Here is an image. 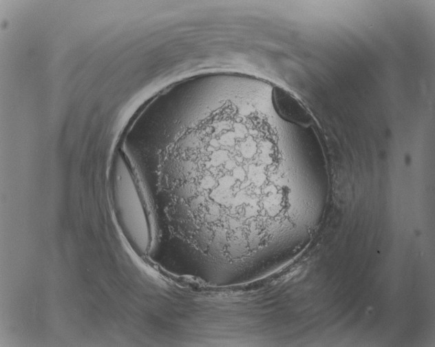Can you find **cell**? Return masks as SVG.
<instances>
[{
    "label": "cell",
    "instance_id": "2",
    "mask_svg": "<svg viewBox=\"0 0 435 347\" xmlns=\"http://www.w3.org/2000/svg\"><path fill=\"white\" fill-rule=\"evenodd\" d=\"M271 98L275 111L283 120L304 127L312 124L313 118L310 112L289 92L275 86L272 90Z\"/></svg>",
    "mask_w": 435,
    "mask_h": 347
},
{
    "label": "cell",
    "instance_id": "1",
    "mask_svg": "<svg viewBox=\"0 0 435 347\" xmlns=\"http://www.w3.org/2000/svg\"><path fill=\"white\" fill-rule=\"evenodd\" d=\"M112 189L116 216L127 238L145 250L151 234L139 192L126 159L116 158L112 169Z\"/></svg>",
    "mask_w": 435,
    "mask_h": 347
}]
</instances>
